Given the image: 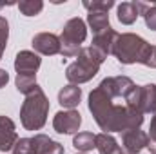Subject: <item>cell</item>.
I'll return each instance as SVG.
<instances>
[{
	"instance_id": "cell-21",
	"label": "cell",
	"mask_w": 156,
	"mask_h": 154,
	"mask_svg": "<svg viewBox=\"0 0 156 154\" xmlns=\"http://www.w3.org/2000/svg\"><path fill=\"white\" fill-rule=\"evenodd\" d=\"M82 5L89 11V13H93V11H102V13H109V9L111 7H115L116 4H115V0H83L82 2Z\"/></svg>"
},
{
	"instance_id": "cell-23",
	"label": "cell",
	"mask_w": 156,
	"mask_h": 154,
	"mask_svg": "<svg viewBox=\"0 0 156 154\" xmlns=\"http://www.w3.org/2000/svg\"><path fill=\"white\" fill-rule=\"evenodd\" d=\"M7 38H9V22L4 16H0V60H2V54L5 51Z\"/></svg>"
},
{
	"instance_id": "cell-25",
	"label": "cell",
	"mask_w": 156,
	"mask_h": 154,
	"mask_svg": "<svg viewBox=\"0 0 156 154\" xmlns=\"http://www.w3.org/2000/svg\"><path fill=\"white\" fill-rule=\"evenodd\" d=\"M144 20H145V26H147L151 31H156V4H153V5L144 13Z\"/></svg>"
},
{
	"instance_id": "cell-19",
	"label": "cell",
	"mask_w": 156,
	"mask_h": 154,
	"mask_svg": "<svg viewBox=\"0 0 156 154\" xmlns=\"http://www.w3.org/2000/svg\"><path fill=\"white\" fill-rule=\"evenodd\" d=\"M15 85H16V91L22 93V94H31L38 83H37V75H16L15 78Z\"/></svg>"
},
{
	"instance_id": "cell-27",
	"label": "cell",
	"mask_w": 156,
	"mask_h": 154,
	"mask_svg": "<svg viewBox=\"0 0 156 154\" xmlns=\"http://www.w3.org/2000/svg\"><path fill=\"white\" fill-rule=\"evenodd\" d=\"M76 154H87V152H76Z\"/></svg>"
},
{
	"instance_id": "cell-16",
	"label": "cell",
	"mask_w": 156,
	"mask_h": 154,
	"mask_svg": "<svg viewBox=\"0 0 156 154\" xmlns=\"http://www.w3.org/2000/svg\"><path fill=\"white\" fill-rule=\"evenodd\" d=\"M118 11V20L123 24V26H131L136 22V18L140 16V11H138V2H122L116 7Z\"/></svg>"
},
{
	"instance_id": "cell-6",
	"label": "cell",
	"mask_w": 156,
	"mask_h": 154,
	"mask_svg": "<svg viewBox=\"0 0 156 154\" xmlns=\"http://www.w3.org/2000/svg\"><path fill=\"white\" fill-rule=\"evenodd\" d=\"M98 87H100L107 96H111L113 100H115V98H123V100H125V96L136 87V83H134L129 76H123V75H122V76L104 78Z\"/></svg>"
},
{
	"instance_id": "cell-4",
	"label": "cell",
	"mask_w": 156,
	"mask_h": 154,
	"mask_svg": "<svg viewBox=\"0 0 156 154\" xmlns=\"http://www.w3.org/2000/svg\"><path fill=\"white\" fill-rule=\"evenodd\" d=\"M47 113H49V100L38 85L31 94L26 96L20 107V121L26 131H40L47 121Z\"/></svg>"
},
{
	"instance_id": "cell-10",
	"label": "cell",
	"mask_w": 156,
	"mask_h": 154,
	"mask_svg": "<svg viewBox=\"0 0 156 154\" xmlns=\"http://www.w3.org/2000/svg\"><path fill=\"white\" fill-rule=\"evenodd\" d=\"M40 65H42V58L35 51H20L15 56L16 75H37Z\"/></svg>"
},
{
	"instance_id": "cell-24",
	"label": "cell",
	"mask_w": 156,
	"mask_h": 154,
	"mask_svg": "<svg viewBox=\"0 0 156 154\" xmlns=\"http://www.w3.org/2000/svg\"><path fill=\"white\" fill-rule=\"evenodd\" d=\"M149 143H147V149L151 154H156V113L151 120V125H149Z\"/></svg>"
},
{
	"instance_id": "cell-26",
	"label": "cell",
	"mask_w": 156,
	"mask_h": 154,
	"mask_svg": "<svg viewBox=\"0 0 156 154\" xmlns=\"http://www.w3.org/2000/svg\"><path fill=\"white\" fill-rule=\"evenodd\" d=\"M9 82V73L5 69H0V89L5 87V83Z\"/></svg>"
},
{
	"instance_id": "cell-9",
	"label": "cell",
	"mask_w": 156,
	"mask_h": 154,
	"mask_svg": "<svg viewBox=\"0 0 156 154\" xmlns=\"http://www.w3.org/2000/svg\"><path fill=\"white\" fill-rule=\"evenodd\" d=\"M31 45L37 54H45V56L60 54V37L53 33H37L31 40Z\"/></svg>"
},
{
	"instance_id": "cell-5",
	"label": "cell",
	"mask_w": 156,
	"mask_h": 154,
	"mask_svg": "<svg viewBox=\"0 0 156 154\" xmlns=\"http://www.w3.org/2000/svg\"><path fill=\"white\" fill-rule=\"evenodd\" d=\"M87 38V26L80 16H73L64 24L60 35V54L64 58L78 56L82 44Z\"/></svg>"
},
{
	"instance_id": "cell-14",
	"label": "cell",
	"mask_w": 156,
	"mask_h": 154,
	"mask_svg": "<svg viewBox=\"0 0 156 154\" xmlns=\"http://www.w3.org/2000/svg\"><path fill=\"white\" fill-rule=\"evenodd\" d=\"M80 100H82V89L73 83H67L58 93V103L66 109H75L80 103Z\"/></svg>"
},
{
	"instance_id": "cell-12",
	"label": "cell",
	"mask_w": 156,
	"mask_h": 154,
	"mask_svg": "<svg viewBox=\"0 0 156 154\" xmlns=\"http://www.w3.org/2000/svg\"><path fill=\"white\" fill-rule=\"evenodd\" d=\"M116 38H118V33L113 27H109V29H105V31H102V33H98V35L93 37L91 47L96 49L104 58H107V56L113 53V45H115Z\"/></svg>"
},
{
	"instance_id": "cell-3",
	"label": "cell",
	"mask_w": 156,
	"mask_h": 154,
	"mask_svg": "<svg viewBox=\"0 0 156 154\" xmlns=\"http://www.w3.org/2000/svg\"><path fill=\"white\" fill-rule=\"evenodd\" d=\"M104 62H105V58L96 49H93L91 45L89 47H82L80 53H78V56H76V62H73V64L67 65L66 78L73 85L85 83V82L93 80V78L98 75L100 65Z\"/></svg>"
},
{
	"instance_id": "cell-15",
	"label": "cell",
	"mask_w": 156,
	"mask_h": 154,
	"mask_svg": "<svg viewBox=\"0 0 156 154\" xmlns=\"http://www.w3.org/2000/svg\"><path fill=\"white\" fill-rule=\"evenodd\" d=\"M96 149L100 154H125V151L118 145L116 138L107 132L96 134Z\"/></svg>"
},
{
	"instance_id": "cell-11",
	"label": "cell",
	"mask_w": 156,
	"mask_h": 154,
	"mask_svg": "<svg viewBox=\"0 0 156 154\" xmlns=\"http://www.w3.org/2000/svg\"><path fill=\"white\" fill-rule=\"evenodd\" d=\"M16 142H18V134H16L15 121L7 116L0 114V152L13 151Z\"/></svg>"
},
{
	"instance_id": "cell-2",
	"label": "cell",
	"mask_w": 156,
	"mask_h": 154,
	"mask_svg": "<svg viewBox=\"0 0 156 154\" xmlns=\"http://www.w3.org/2000/svg\"><path fill=\"white\" fill-rule=\"evenodd\" d=\"M111 54H115V58L122 65L142 64L145 67L156 69L154 45H151L147 40H144L140 35H134V33H122V35H118Z\"/></svg>"
},
{
	"instance_id": "cell-18",
	"label": "cell",
	"mask_w": 156,
	"mask_h": 154,
	"mask_svg": "<svg viewBox=\"0 0 156 154\" xmlns=\"http://www.w3.org/2000/svg\"><path fill=\"white\" fill-rule=\"evenodd\" d=\"M73 147L78 152H89L96 149V134L93 132H78L73 138Z\"/></svg>"
},
{
	"instance_id": "cell-1",
	"label": "cell",
	"mask_w": 156,
	"mask_h": 154,
	"mask_svg": "<svg viewBox=\"0 0 156 154\" xmlns=\"http://www.w3.org/2000/svg\"><path fill=\"white\" fill-rule=\"evenodd\" d=\"M87 107L94 118L96 125L111 134V132H125L129 129H140L144 123V114L129 109L125 103L116 105L111 96H107L100 87L93 89L89 94Z\"/></svg>"
},
{
	"instance_id": "cell-13",
	"label": "cell",
	"mask_w": 156,
	"mask_h": 154,
	"mask_svg": "<svg viewBox=\"0 0 156 154\" xmlns=\"http://www.w3.org/2000/svg\"><path fill=\"white\" fill-rule=\"evenodd\" d=\"M31 142H33V151H35V154H64L66 152L62 143L51 140L45 134H35L31 138Z\"/></svg>"
},
{
	"instance_id": "cell-8",
	"label": "cell",
	"mask_w": 156,
	"mask_h": 154,
	"mask_svg": "<svg viewBox=\"0 0 156 154\" xmlns=\"http://www.w3.org/2000/svg\"><path fill=\"white\" fill-rule=\"evenodd\" d=\"M147 143H149V136L140 129H129L122 132V145L125 154H140L144 149H147Z\"/></svg>"
},
{
	"instance_id": "cell-28",
	"label": "cell",
	"mask_w": 156,
	"mask_h": 154,
	"mask_svg": "<svg viewBox=\"0 0 156 154\" xmlns=\"http://www.w3.org/2000/svg\"><path fill=\"white\" fill-rule=\"evenodd\" d=\"M154 49H156V45H154Z\"/></svg>"
},
{
	"instance_id": "cell-17",
	"label": "cell",
	"mask_w": 156,
	"mask_h": 154,
	"mask_svg": "<svg viewBox=\"0 0 156 154\" xmlns=\"http://www.w3.org/2000/svg\"><path fill=\"white\" fill-rule=\"evenodd\" d=\"M87 24L93 29V33L98 35V33H102V31H105V29L111 27V24H109V13H102V11L89 13L87 15Z\"/></svg>"
},
{
	"instance_id": "cell-20",
	"label": "cell",
	"mask_w": 156,
	"mask_h": 154,
	"mask_svg": "<svg viewBox=\"0 0 156 154\" xmlns=\"http://www.w3.org/2000/svg\"><path fill=\"white\" fill-rule=\"evenodd\" d=\"M16 5H18L20 13L24 16H37V15L42 13V9H44V2L42 0H22Z\"/></svg>"
},
{
	"instance_id": "cell-22",
	"label": "cell",
	"mask_w": 156,
	"mask_h": 154,
	"mask_svg": "<svg viewBox=\"0 0 156 154\" xmlns=\"http://www.w3.org/2000/svg\"><path fill=\"white\" fill-rule=\"evenodd\" d=\"M13 154H35L31 138H18V142L13 147Z\"/></svg>"
},
{
	"instance_id": "cell-7",
	"label": "cell",
	"mask_w": 156,
	"mask_h": 154,
	"mask_svg": "<svg viewBox=\"0 0 156 154\" xmlns=\"http://www.w3.org/2000/svg\"><path fill=\"white\" fill-rule=\"evenodd\" d=\"M82 125V114L75 109L58 111L53 118V129L58 134H75Z\"/></svg>"
}]
</instances>
